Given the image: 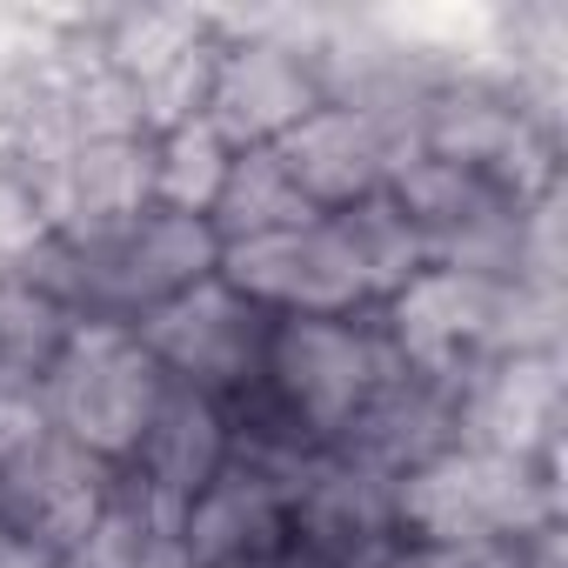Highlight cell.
I'll use <instances>...</instances> for the list:
<instances>
[{"label": "cell", "instance_id": "cell-1", "mask_svg": "<svg viewBox=\"0 0 568 568\" xmlns=\"http://www.w3.org/2000/svg\"><path fill=\"white\" fill-rule=\"evenodd\" d=\"M375 322L408 375L442 382L455 395L488 362L555 348V295L468 267H422L402 295L375 308Z\"/></svg>", "mask_w": 568, "mask_h": 568}, {"label": "cell", "instance_id": "cell-2", "mask_svg": "<svg viewBox=\"0 0 568 568\" xmlns=\"http://www.w3.org/2000/svg\"><path fill=\"white\" fill-rule=\"evenodd\" d=\"M221 267V241L201 214L148 207L141 221L94 234V241H54L21 267L28 288H41L68 322H121L134 328L161 302L187 295L194 281Z\"/></svg>", "mask_w": 568, "mask_h": 568}, {"label": "cell", "instance_id": "cell-3", "mask_svg": "<svg viewBox=\"0 0 568 568\" xmlns=\"http://www.w3.org/2000/svg\"><path fill=\"white\" fill-rule=\"evenodd\" d=\"M395 375L402 362L375 315H302V322H274L267 335L261 402L288 428H302L315 448H335Z\"/></svg>", "mask_w": 568, "mask_h": 568}, {"label": "cell", "instance_id": "cell-4", "mask_svg": "<svg viewBox=\"0 0 568 568\" xmlns=\"http://www.w3.org/2000/svg\"><path fill=\"white\" fill-rule=\"evenodd\" d=\"M161 395H168L161 362L121 322H68L54 362L34 382V402H41L48 428H61L74 448L101 455L108 468H121L141 448Z\"/></svg>", "mask_w": 568, "mask_h": 568}, {"label": "cell", "instance_id": "cell-5", "mask_svg": "<svg viewBox=\"0 0 568 568\" xmlns=\"http://www.w3.org/2000/svg\"><path fill=\"white\" fill-rule=\"evenodd\" d=\"M402 541H448V548H488V541H528L541 521H561L548 462H515L488 448H442L395 488Z\"/></svg>", "mask_w": 568, "mask_h": 568}, {"label": "cell", "instance_id": "cell-6", "mask_svg": "<svg viewBox=\"0 0 568 568\" xmlns=\"http://www.w3.org/2000/svg\"><path fill=\"white\" fill-rule=\"evenodd\" d=\"M214 28H221V61H214L201 121H207L234 154L274 148L288 128H302V121L322 108L315 61H308V48L295 41L288 14H267V21L214 14Z\"/></svg>", "mask_w": 568, "mask_h": 568}, {"label": "cell", "instance_id": "cell-7", "mask_svg": "<svg viewBox=\"0 0 568 568\" xmlns=\"http://www.w3.org/2000/svg\"><path fill=\"white\" fill-rule=\"evenodd\" d=\"M134 335L161 362L168 382H181V388L234 408L241 395L261 388V362H267L274 322L254 302H241L221 274H207V281H194L187 295H174L154 315H141Z\"/></svg>", "mask_w": 568, "mask_h": 568}, {"label": "cell", "instance_id": "cell-8", "mask_svg": "<svg viewBox=\"0 0 568 568\" xmlns=\"http://www.w3.org/2000/svg\"><path fill=\"white\" fill-rule=\"evenodd\" d=\"M241 302H254L267 322H302V315H375V288L342 234L335 214H315L288 234H261L241 247H221L214 267Z\"/></svg>", "mask_w": 568, "mask_h": 568}, {"label": "cell", "instance_id": "cell-9", "mask_svg": "<svg viewBox=\"0 0 568 568\" xmlns=\"http://www.w3.org/2000/svg\"><path fill=\"white\" fill-rule=\"evenodd\" d=\"M422 114V108H415ZM415 114H375V108H348V101H322L302 128H288L274 141L281 168L295 174V187L335 214L355 201H375L395 187V174L408 161H422L415 148Z\"/></svg>", "mask_w": 568, "mask_h": 568}, {"label": "cell", "instance_id": "cell-10", "mask_svg": "<svg viewBox=\"0 0 568 568\" xmlns=\"http://www.w3.org/2000/svg\"><path fill=\"white\" fill-rule=\"evenodd\" d=\"M108 488H114V468L74 448L61 428H48L14 462H0V535H14L21 548L61 568L101 521Z\"/></svg>", "mask_w": 568, "mask_h": 568}, {"label": "cell", "instance_id": "cell-11", "mask_svg": "<svg viewBox=\"0 0 568 568\" xmlns=\"http://www.w3.org/2000/svg\"><path fill=\"white\" fill-rule=\"evenodd\" d=\"M402 475H382L355 455L322 448L288 495V541L308 548L322 568H382L402 548V515H395Z\"/></svg>", "mask_w": 568, "mask_h": 568}, {"label": "cell", "instance_id": "cell-12", "mask_svg": "<svg viewBox=\"0 0 568 568\" xmlns=\"http://www.w3.org/2000/svg\"><path fill=\"white\" fill-rule=\"evenodd\" d=\"M54 241H94L154 207V134H88L28 181Z\"/></svg>", "mask_w": 568, "mask_h": 568}, {"label": "cell", "instance_id": "cell-13", "mask_svg": "<svg viewBox=\"0 0 568 568\" xmlns=\"http://www.w3.org/2000/svg\"><path fill=\"white\" fill-rule=\"evenodd\" d=\"M315 462V455H308ZM308 462H267V455H227V468L187 501L181 541L194 568H247L274 548H288V495Z\"/></svg>", "mask_w": 568, "mask_h": 568}, {"label": "cell", "instance_id": "cell-14", "mask_svg": "<svg viewBox=\"0 0 568 568\" xmlns=\"http://www.w3.org/2000/svg\"><path fill=\"white\" fill-rule=\"evenodd\" d=\"M555 428H561V362H555V348L488 362L455 395V442L462 448L548 462L555 455Z\"/></svg>", "mask_w": 568, "mask_h": 568}, {"label": "cell", "instance_id": "cell-15", "mask_svg": "<svg viewBox=\"0 0 568 568\" xmlns=\"http://www.w3.org/2000/svg\"><path fill=\"white\" fill-rule=\"evenodd\" d=\"M227 455H234L227 408L207 402V395H194V388H181V382H168V395H161L141 448L121 462V475H134L154 501H168V508L187 515V501L227 468Z\"/></svg>", "mask_w": 568, "mask_h": 568}, {"label": "cell", "instance_id": "cell-16", "mask_svg": "<svg viewBox=\"0 0 568 568\" xmlns=\"http://www.w3.org/2000/svg\"><path fill=\"white\" fill-rule=\"evenodd\" d=\"M68 568H194L181 541V508L154 501L134 475L114 468L108 508L88 528V541L68 555Z\"/></svg>", "mask_w": 568, "mask_h": 568}, {"label": "cell", "instance_id": "cell-17", "mask_svg": "<svg viewBox=\"0 0 568 568\" xmlns=\"http://www.w3.org/2000/svg\"><path fill=\"white\" fill-rule=\"evenodd\" d=\"M315 214L322 207L295 187V174L281 168L274 148H247V154H234V168H227V181L207 207V227H214L221 247H241V241H261V234H288Z\"/></svg>", "mask_w": 568, "mask_h": 568}, {"label": "cell", "instance_id": "cell-18", "mask_svg": "<svg viewBox=\"0 0 568 568\" xmlns=\"http://www.w3.org/2000/svg\"><path fill=\"white\" fill-rule=\"evenodd\" d=\"M335 221H342V234H348V247H355V261H362V274H368V288H375V308H382L388 295H402L408 281L428 267V241H422V227L402 214L395 194L335 207Z\"/></svg>", "mask_w": 568, "mask_h": 568}, {"label": "cell", "instance_id": "cell-19", "mask_svg": "<svg viewBox=\"0 0 568 568\" xmlns=\"http://www.w3.org/2000/svg\"><path fill=\"white\" fill-rule=\"evenodd\" d=\"M227 168H234V148L201 114L181 121V128H168V134H154V207H174V214H201L207 221Z\"/></svg>", "mask_w": 568, "mask_h": 568}, {"label": "cell", "instance_id": "cell-20", "mask_svg": "<svg viewBox=\"0 0 568 568\" xmlns=\"http://www.w3.org/2000/svg\"><path fill=\"white\" fill-rule=\"evenodd\" d=\"M41 247H48V221L28 194V181L0 174V281H14Z\"/></svg>", "mask_w": 568, "mask_h": 568}, {"label": "cell", "instance_id": "cell-21", "mask_svg": "<svg viewBox=\"0 0 568 568\" xmlns=\"http://www.w3.org/2000/svg\"><path fill=\"white\" fill-rule=\"evenodd\" d=\"M382 568H521V541L488 548H448V541H402Z\"/></svg>", "mask_w": 568, "mask_h": 568}, {"label": "cell", "instance_id": "cell-22", "mask_svg": "<svg viewBox=\"0 0 568 568\" xmlns=\"http://www.w3.org/2000/svg\"><path fill=\"white\" fill-rule=\"evenodd\" d=\"M521 568H561V521H541L521 541Z\"/></svg>", "mask_w": 568, "mask_h": 568}, {"label": "cell", "instance_id": "cell-23", "mask_svg": "<svg viewBox=\"0 0 568 568\" xmlns=\"http://www.w3.org/2000/svg\"><path fill=\"white\" fill-rule=\"evenodd\" d=\"M61 568H68V561H61Z\"/></svg>", "mask_w": 568, "mask_h": 568}]
</instances>
